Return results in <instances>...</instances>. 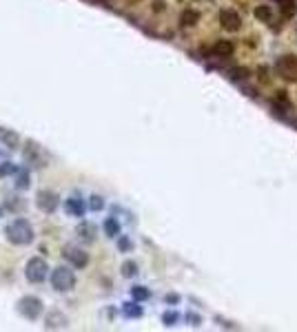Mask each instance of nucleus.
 <instances>
[{"mask_svg": "<svg viewBox=\"0 0 297 332\" xmlns=\"http://www.w3.org/2000/svg\"><path fill=\"white\" fill-rule=\"evenodd\" d=\"M47 270H49V266L42 257H33V259L27 262L25 275H27V279H29L31 284H42V281L47 279Z\"/></svg>", "mask_w": 297, "mask_h": 332, "instance_id": "3", "label": "nucleus"}, {"mask_svg": "<svg viewBox=\"0 0 297 332\" xmlns=\"http://www.w3.org/2000/svg\"><path fill=\"white\" fill-rule=\"evenodd\" d=\"M65 255H67V259H69V262L76 266V268H85V266L89 264V255H87L85 251H80V248L69 246Z\"/></svg>", "mask_w": 297, "mask_h": 332, "instance_id": "8", "label": "nucleus"}, {"mask_svg": "<svg viewBox=\"0 0 297 332\" xmlns=\"http://www.w3.org/2000/svg\"><path fill=\"white\" fill-rule=\"evenodd\" d=\"M131 295H133V299H138V301H144V299H149V290L142 286H136L131 290Z\"/></svg>", "mask_w": 297, "mask_h": 332, "instance_id": "17", "label": "nucleus"}, {"mask_svg": "<svg viewBox=\"0 0 297 332\" xmlns=\"http://www.w3.org/2000/svg\"><path fill=\"white\" fill-rule=\"evenodd\" d=\"M47 328H67V317L65 314H60L58 310H53V312L47 314Z\"/></svg>", "mask_w": 297, "mask_h": 332, "instance_id": "10", "label": "nucleus"}, {"mask_svg": "<svg viewBox=\"0 0 297 332\" xmlns=\"http://www.w3.org/2000/svg\"><path fill=\"white\" fill-rule=\"evenodd\" d=\"M213 53L220 55V58H226V55L233 53V44L228 40H217L215 44H213Z\"/></svg>", "mask_w": 297, "mask_h": 332, "instance_id": "12", "label": "nucleus"}, {"mask_svg": "<svg viewBox=\"0 0 297 332\" xmlns=\"http://www.w3.org/2000/svg\"><path fill=\"white\" fill-rule=\"evenodd\" d=\"M177 319H180V314H177V312H164V317H162L164 325H175Z\"/></svg>", "mask_w": 297, "mask_h": 332, "instance_id": "19", "label": "nucleus"}, {"mask_svg": "<svg viewBox=\"0 0 297 332\" xmlns=\"http://www.w3.org/2000/svg\"><path fill=\"white\" fill-rule=\"evenodd\" d=\"M104 206V202H102V197H96V195H93L91 197V208H96V210H100V208H102Z\"/></svg>", "mask_w": 297, "mask_h": 332, "instance_id": "20", "label": "nucleus"}, {"mask_svg": "<svg viewBox=\"0 0 297 332\" xmlns=\"http://www.w3.org/2000/svg\"><path fill=\"white\" fill-rule=\"evenodd\" d=\"M27 186H29V177L25 173V175H20V180H18V188H27Z\"/></svg>", "mask_w": 297, "mask_h": 332, "instance_id": "21", "label": "nucleus"}, {"mask_svg": "<svg viewBox=\"0 0 297 332\" xmlns=\"http://www.w3.org/2000/svg\"><path fill=\"white\" fill-rule=\"evenodd\" d=\"M129 246H131V243H129V239H120V248H122V251H127Z\"/></svg>", "mask_w": 297, "mask_h": 332, "instance_id": "23", "label": "nucleus"}, {"mask_svg": "<svg viewBox=\"0 0 297 332\" xmlns=\"http://www.w3.org/2000/svg\"><path fill=\"white\" fill-rule=\"evenodd\" d=\"M78 232H80V237L85 241H93V239H96V226H91V224H82L80 228H78Z\"/></svg>", "mask_w": 297, "mask_h": 332, "instance_id": "13", "label": "nucleus"}, {"mask_svg": "<svg viewBox=\"0 0 297 332\" xmlns=\"http://www.w3.org/2000/svg\"><path fill=\"white\" fill-rule=\"evenodd\" d=\"M5 235L11 243L16 246H27V243L33 241V228L27 219H14L11 224L5 228Z\"/></svg>", "mask_w": 297, "mask_h": 332, "instance_id": "1", "label": "nucleus"}, {"mask_svg": "<svg viewBox=\"0 0 297 332\" xmlns=\"http://www.w3.org/2000/svg\"><path fill=\"white\" fill-rule=\"evenodd\" d=\"M38 206H40L44 213H53L55 206H58V195H53V193H49V191H40L38 193Z\"/></svg>", "mask_w": 297, "mask_h": 332, "instance_id": "7", "label": "nucleus"}, {"mask_svg": "<svg viewBox=\"0 0 297 332\" xmlns=\"http://www.w3.org/2000/svg\"><path fill=\"white\" fill-rule=\"evenodd\" d=\"M166 301H169V303H171V301L175 303V301H177V297H175V295H169V297H166Z\"/></svg>", "mask_w": 297, "mask_h": 332, "instance_id": "24", "label": "nucleus"}, {"mask_svg": "<svg viewBox=\"0 0 297 332\" xmlns=\"http://www.w3.org/2000/svg\"><path fill=\"white\" fill-rule=\"evenodd\" d=\"M275 69H277L279 77H284V80H288V82L297 80V58L295 55H282V58H277Z\"/></svg>", "mask_w": 297, "mask_h": 332, "instance_id": "4", "label": "nucleus"}, {"mask_svg": "<svg viewBox=\"0 0 297 332\" xmlns=\"http://www.w3.org/2000/svg\"><path fill=\"white\" fill-rule=\"evenodd\" d=\"M253 14H255L257 20H260V22H266V25H271L273 18H275V11H273L271 5H257Z\"/></svg>", "mask_w": 297, "mask_h": 332, "instance_id": "9", "label": "nucleus"}, {"mask_svg": "<svg viewBox=\"0 0 297 332\" xmlns=\"http://www.w3.org/2000/svg\"><path fill=\"white\" fill-rule=\"evenodd\" d=\"M220 22L226 31H240V27H242V16H240L235 9H222Z\"/></svg>", "mask_w": 297, "mask_h": 332, "instance_id": "6", "label": "nucleus"}, {"mask_svg": "<svg viewBox=\"0 0 297 332\" xmlns=\"http://www.w3.org/2000/svg\"><path fill=\"white\" fill-rule=\"evenodd\" d=\"M51 284H53L55 290L69 292L71 288L76 286V275H74V270L67 268V266H60V268H55L53 275H51Z\"/></svg>", "mask_w": 297, "mask_h": 332, "instance_id": "2", "label": "nucleus"}, {"mask_svg": "<svg viewBox=\"0 0 297 332\" xmlns=\"http://www.w3.org/2000/svg\"><path fill=\"white\" fill-rule=\"evenodd\" d=\"M67 213L76 215V217H82V213H85V206H82L80 202H76V199L71 197V199H67Z\"/></svg>", "mask_w": 297, "mask_h": 332, "instance_id": "14", "label": "nucleus"}, {"mask_svg": "<svg viewBox=\"0 0 297 332\" xmlns=\"http://www.w3.org/2000/svg\"><path fill=\"white\" fill-rule=\"evenodd\" d=\"M125 314H127V317H142V308H140L138 303H127Z\"/></svg>", "mask_w": 297, "mask_h": 332, "instance_id": "16", "label": "nucleus"}, {"mask_svg": "<svg viewBox=\"0 0 297 332\" xmlns=\"http://www.w3.org/2000/svg\"><path fill=\"white\" fill-rule=\"evenodd\" d=\"M18 310H20L22 317L38 319V317H40V312H42V301L38 297H25V299H20Z\"/></svg>", "mask_w": 297, "mask_h": 332, "instance_id": "5", "label": "nucleus"}, {"mask_svg": "<svg viewBox=\"0 0 297 332\" xmlns=\"http://www.w3.org/2000/svg\"><path fill=\"white\" fill-rule=\"evenodd\" d=\"M136 273H138V266L133 264V262H125V264H122V275H125V277H133Z\"/></svg>", "mask_w": 297, "mask_h": 332, "instance_id": "18", "label": "nucleus"}, {"mask_svg": "<svg viewBox=\"0 0 297 332\" xmlns=\"http://www.w3.org/2000/svg\"><path fill=\"white\" fill-rule=\"evenodd\" d=\"M104 230L109 237H117V232H120V224H117L115 219H106L104 221Z\"/></svg>", "mask_w": 297, "mask_h": 332, "instance_id": "15", "label": "nucleus"}, {"mask_svg": "<svg viewBox=\"0 0 297 332\" xmlns=\"http://www.w3.org/2000/svg\"><path fill=\"white\" fill-rule=\"evenodd\" d=\"M187 319L191 321V325H200V317H198V314H187Z\"/></svg>", "mask_w": 297, "mask_h": 332, "instance_id": "22", "label": "nucleus"}, {"mask_svg": "<svg viewBox=\"0 0 297 332\" xmlns=\"http://www.w3.org/2000/svg\"><path fill=\"white\" fill-rule=\"evenodd\" d=\"M198 20H200V14L195 9H184L182 16H180L182 27H193V25H198Z\"/></svg>", "mask_w": 297, "mask_h": 332, "instance_id": "11", "label": "nucleus"}]
</instances>
